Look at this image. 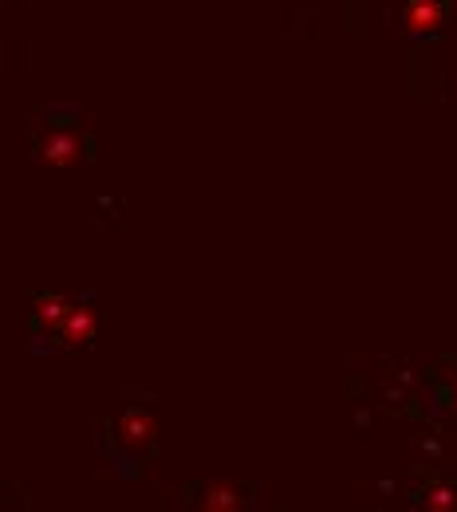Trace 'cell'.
Here are the masks:
<instances>
[{
	"label": "cell",
	"instance_id": "ba28073f",
	"mask_svg": "<svg viewBox=\"0 0 457 512\" xmlns=\"http://www.w3.org/2000/svg\"><path fill=\"white\" fill-rule=\"evenodd\" d=\"M454 410H457V390H454Z\"/></svg>",
	"mask_w": 457,
	"mask_h": 512
},
{
	"label": "cell",
	"instance_id": "277c9868",
	"mask_svg": "<svg viewBox=\"0 0 457 512\" xmlns=\"http://www.w3.org/2000/svg\"><path fill=\"white\" fill-rule=\"evenodd\" d=\"M402 24H406V32H414V36L438 32V28L446 24V0H406Z\"/></svg>",
	"mask_w": 457,
	"mask_h": 512
},
{
	"label": "cell",
	"instance_id": "52a82bcc",
	"mask_svg": "<svg viewBox=\"0 0 457 512\" xmlns=\"http://www.w3.org/2000/svg\"><path fill=\"white\" fill-rule=\"evenodd\" d=\"M454 505H457V493L446 489V485H434V489L426 493V509L430 512H450Z\"/></svg>",
	"mask_w": 457,
	"mask_h": 512
},
{
	"label": "cell",
	"instance_id": "6da1fadb",
	"mask_svg": "<svg viewBox=\"0 0 457 512\" xmlns=\"http://www.w3.org/2000/svg\"><path fill=\"white\" fill-rule=\"evenodd\" d=\"M115 442L123 453H131V457H142L146 449H154L158 442V418L154 414H146V410H123L119 414V422H115Z\"/></svg>",
	"mask_w": 457,
	"mask_h": 512
},
{
	"label": "cell",
	"instance_id": "5b68a950",
	"mask_svg": "<svg viewBox=\"0 0 457 512\" xmlns=\"http://www.w3.org/2000/svg\"><path fill=\"white\" fill-rule=\"evenodd\" d=\"M201 512H237L245 505V497H241V489L233 485V481H209L205 489H201Z\"/></svg>",
	"mask_w": 457,
	"mask_h": 512
},
{
	"label": "cell",
	"instance_id": "3957f363",
	"mask_svg": "<svg viewBox=\"0 0 457 512\" xmlns=\"http://www.w3.org/2000/svg\"><path fill=\"white\" fill-rule=\"evenodd\" d=\"M99 335V312L91 308V304H71V312L64 316V323L56 327V339L64 343V347H87L91 339Z\"/></svg>",
	"mask_w": 457,
	"mask_h": 512
},
{
	"label": "cell",
	"instance_id": "7a4b0ae2",
	"mask_svg": "<svg viewBox=\"0 0 457 512\" xmlns=\"http://www.w3.org/2000/svg\"><path fill=\"white\" fill-rule=\"evenodd\" d=\"M83 150H87V142H83V134L79 130H48L40 142H36V158L44 162V166H52V170H71L79 158H83Z\"/></svg>",
	"mask_w": 457,
	"mask_h": 512
},
{
	"label": "cell",
	"instance_id": "8992f818",
	"mask_svg": "<svg viewBox=\"0 0 457 512\" xmlns=\"http://www.w3.org/2000/svg\"><path fill=\"white\" fill-rule=\"evenodd\" d=\"M71 304H75V300L64 296V292H44V296H36V327L56 335V327H60L64 316L71 312Z\"/></svg>",
	"mask_w": 457,
	"mask_h": 512
}]
</instances>
